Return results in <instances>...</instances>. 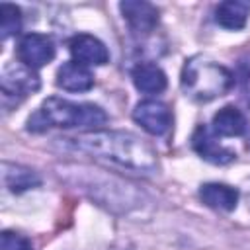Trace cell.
<instances>
[{
  "label": "cell",
  "instance_id": "cell-13",
  "mask_svg": "<svg viewBox=\"0 0 250 250\" xmlns=\"http://www.w3.org/2000/svg\"><path fill=\"white\" fill-rule=\"evenodd\" d=\"M131 78L135 88L143 94H160L168 84L164 70L150 62H139L131 70Z\"/></svg>",
  "mask_w": 250,
  "mask_h": 250
},
{
  "label": "cell",
  "instance_id": "cell-1",
  "mask_svg": "<svg viewBox=\"0 0 250 250\" xmlns=\"http://www.w3.org/2000/svg\"><path fill=\"white\" fill-rule=\"evenodd\" d=\"M59 141L64 148L90 154L119 168L135 170L141 174H152L158 168V156L154 148L145 139L129 131H88L78 137Z\"/></svg>",
  "mask_w": 250,
  "mask_h": 250
},
{
  "label": "cell",
  "instance_id": "cell-8",
  "mask_svg": "<svg viewBox=\"0 0 250 250\" xmlns=\"http://www.w3.org/2000/svg\"><path fill=\"white\" fill-rule=\"evenodd\" d=\"M191 148L211 164H229L234 160V150L221 145L213 133V129L205 125H197L191 135Z\"/></svg>",
  "mask_w": 250,
  "mask_h": 250
},
{
  "label": "cell",
  "instance_id": "cell-2",
  "mask_svg": "<svg viewBox=\"0 0 250 250\" xmlns=\"http://www.w3.org/2000/svg\"><path fill=\"white\" fill-rule=\"evenodd\" d=\"M61 176L72 180L76 188L88 193L94 201L117 213H127L131 209H137L145 199V193L137 186L113 174L90 170L84 166H74V168H64Z\"/></svg>",
  "mask_w": 250,
  "mask_h": 250
},
{
  "label": "cell",
  "instance_id": "cell-15",
  "mask_svg": "<svg viewBox=\"0 0 250 250\" xmlns=\"http://www.w3.org/2000/svg\"><path fill=\"white\" fill-rule=\"evenodd\" d=\"M246 127L244 113L234 105H225L213 115V133L219 137H240Z\"/></svg>",
  "mask_w": 250,
  "mask_h": 250
},
{
  "label": "cell",
  "instance_id": "cell-10",
  "mask_svg": "<svg viewBox=\"0 0 250 250\" xmlns=\"http://www.w3.org/2000/svg\"><path fill=\"white\" fill-rule=\"evenodd\" d=\"M68 51L74 59V62H80L84 66H102L109 61L107 47L94 35L80 33L74 35L68 43Z\"/></svg>",
  "mask_w": 250,
  "mask_h": 250
},
{
  "label": "cell",
  "instance_id": "cell-18",
  "mask_svg": "<svg viewBox=\"0 0 250 250\" xmlns=\"http://www.w3.org/2000/svg\"><path fill=\"white\" fill-rule=\"evenodd\" d=\"M2 250H33V244L27 236L14 232V230H4L2 232Z\"/></svg>",
  "mask_w": 250,
  "mask_h": 250
},
{
  "label": "cell",
  "instance_id": "cell-12",
  "mask_svg": "<svg viewBox=\"0 0 250 250\" xmlns=\"http://www.w3.org/2000/svg\"><path fill=\"white\" fill-rule=\"evenodd\" d=\"M199 197L201 201L217 211H232L238 203V189L227 184H217L209 182L199 188Z\"/></svg>",
  "mask_w": 250,
  "mask_h": 250
},
{
  "label": "cell",
  "instance_id": "cell-16",
  "mask_svg": "<svg viewBox=\"0 0 250 250\" xmlns=\"http://www.w3.org/2000/svg\"><path fill=\"white\" fill-rule=\"evenodd\" d=\"M250 16V2L242 0H227L221 2L215 10V20L225 29H242Z\"/></svg>",
  "mask_w": 250,
  "mask_h": 250
},
{
  "label": "cell",
  "instance_id": "cell-19",
  "mask_svg": "<svg viewBox=\"0 0 250 250\" xmlns=\"http://www.w3.org/2000/svg\"><path fill=\"white\" fill-rule=\"evenodd\" d=\"M248 146H250V133H248Z\"/></svg>",
  "mask_w": 250,
  "mask_h": 250
},
{
  "label": "cell",
  "instance_id": "cell-7",
  "mask_svg": "<svg viewBox=\"0 0 250 250\" xmlns=\"http://www.w3.org/2000/svg\"><path fill=\"white\" fill-rule=\"evenodd\" d=\"M119 10L131 29L133 35L145 37L150 31H154L158 23V10L150 2H139V0H125L119 4Z\"/></svg>",
  "mask_w": 250,
  "mask_h": 250
},
{
  "label": "cell",
  "instance_id": "cell-17",
  "mask_svg": "<svg viewBox=\"0 0 250 250\" xmlns=\"http://www.w3.org/2000/svg\"><path fill=\"white\" fill-rule=\"evenodd\" d=\"M21 27V10L14 4H0V31L2 39H8L10 35H16Z\"/></svg>",
  "mask_w": 250,
  "mask_h": 250
},
{
  "label": "cell",
  "instance_id": "cell-14",
  "mask_svg": "<svg viewBox=\"0 0 250 250\" xmlns=\"http://www.w3.org/2000/svg\"><path fill=\"white\" fill-rule=\"evenodd\" d=\"M2 182L12 193H21L37 188L41 184V178L31 168H25L21 164L2 162Z\"/></svg>",
  "mask_w": 250,
  "mask_h": 250
},
{
  "label": "cell",
  "instance_id": "cell-6",
  "mask_svg": "<svg viewBox=\"0 0 250 250\" xmlns=\"http://www.w3.org/2000/svg\"><path fill=\"white\" fill-rule=\"evenodd\" d=\"M18 59L27 68H41L55 59V43L49 35L27 33L18 43Z\"/></svg>",
  "mask_w": 250,
  "mask_h": 250
},
{
  "label": "cell",
  "instance_id": "cell-4",
  "mask_svg": "<svg viewBox=\"0 0 250 250\" xmlns=\"http://www.w3.org/2000/svg\"><path fill=\"white\" fill-rule=\"evenodd\" d=\"M234 84L232 72L209 59L193 57L182 68V88L186 96L197 102H211L227 94Z\"/></svg>",
  "mask_w": 250,
  "mask_h": 250
},
{
  "label": "cell",
  "instance_id": "cell-9",
  "mask_svg": "<svg viewBox=\"0 0 250 250\" xmlns=\"http://www.w3.org/2000/svg\"><path fill=\"white\" fill-rule=\"evenodd\" d=\"M39 90V76L25 64H8L2 72V94L4 98H25Z\"/></svg>",
  "mask_w": 250,
  "mask_h": 250
},
{
  "label": "cell",
  "instance_id": "cell-3",
  "mask_svg": "<svg viewBox=\"0 0 250 250\" xmlns=\"http://www.w3.org/2000/svg\"><path fill=\"white\" fill-rule=\"evenodd\" d=\"M107 123V113L96 104H78L64 98H47L27 119V129L41 133L49 127L61 129H98Z\"/></svg>",
  "mask_w": 250,
  "mask_h": 250
},
{
  "label": "cell",
  "instance_id": "cell-11",
  "mask_svg": "<svg viewBox=\"0 0 250 250\" xmlns=\"http://www.w3.org/2000/svg\"><path fill=\"white\" fill-rule=\"evenodd\" d=\"M57 86L66 92H88L94 86V76L88 66L68 61L57 70Z\"/></svg>",
  "mask_w": 250,
  "mask_h": 250
},
{
  "label": "cell",
  "instance_id": "cell-5",
  "mask_svg": "<svg viewBox=\"0 0 250 250\" xmlns=\"http://www.w3.org/2000/svg\"><path fill=\"white\" fill-rule=\"evenodd\" d=\"M133 119L150 135L162 137L172 129V111L164 102L143 100L133 109Z\"/></svg>",
  "mask_w": 250,
  "mask_h": 250
}]
</instances>
